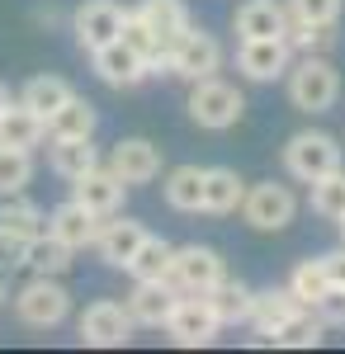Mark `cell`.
Segmentation results:
<instances>
[{
  "instance_id": "6da1fadb",
  "label": "cell",
  "mask_w": 345,
  "mask_h": 354,
  "mask_svg": "<svg viewBox=\"0 0 345 354\" xmlns=\"http://www.w3.org/2000/svg\"><path fill=\"white\" fill-rule=\"evenodd\" d=\"M284 81H289V104L298 113H331L341 100V71L326 53H298Z\"/></svg>"
},
{
  "instance_id": "7a4b0ae2",
  "label": "cell",
  "mask_w": 345,
  "mask_h": 354,
  "mask_svg": "<svg viewBox=\"0 0 345 354\" xmlns=\"http://www.w3.org/2000/svg\"><path fill=\"white\" fill-rule=\"evenodd\" d=\"M189 123L194 128H204V133H227V128H237L241 113H246V95H241L232 81H222V76H204V81L189 85Z\"/></svg>"
},
{
  "instance_id": "3957f363",
  "label": "cell",
  "mask_w": 345,
  "mask_h": 354,
  "mask_svg": "<svg viewBox=\"0 0 345 354\" xmlns=\"http://www.w3.org/2000/svg\"><path fill=\"white\" fill-rule=\"evenodd\" d=\"M10 302H15V317L33 330H53L71 317V288L48 274H28V283L19 293H10Z\"/></svg>"
},
{
  "instance_id": "277c9868",
  "label": "cell",
  "mask_w": 345,
  "mask_h": 354,
  "mask_svg": "<svg viewBox=\"0 0 345 354\" xmlns=\"http://www.w3.org/2000/svg\"><path fill=\"white\" fill-rule=\"evenodd\" d=\"M222 62H227V53H222L218 33L189 24L185 33L170 43V53H166V71L194 85V81H204V76H218V71H222Z\"/></svg>"
},
{
  "instance_id": "5b68a950",
  "label": "cell",
  "mask_w": 345,
  "mask_h": 354,
  "mask_svg": "<svg viewBox=\"0 0 345 354\" xmlns=\"http://www.w3.org/2000/svg\"><path fill=\"white\" fill-rule=\"evenodd\" d=\"M237 213L251 232H284L298 218V194L279 180H260V185H246Z\"/></svg>"
},
{
  "instance_id": "8992f818",
  "label": "cell",
  "mask_w": 345,
  "mask_h": 354,
  "mask_svg": "<svg viewBox=\"0 0 345 354\" xmlns=\"http://www.w3.org/2000/svg\"><path fill=\"white\" fill-rule=\"evenodd\" d=\"M161 330H166L170 345H180V350H204V345L218 340L222 322H218V312H213V302L204 298V293H180Z\"/></svg>"
},
{
  "instance_id": "52a82bcc",
  "label": "cell",
  "mask_w": 345,
  "mask_h": 354,
  "mask_svg": "<svg viewBox=\"0 0 345 354\" xmlns=\"http://www.w3.org/2000/svg\"><path fill=\"white\" fill-rule=\"evenodd\" d=\"M133 330H137L133 312H128L123 302H114V298L90 302V307L76 317L80 345H95V350H123V345L133 340Z\"/></svg>"
},
{
  "instance_id": "ba28073f",
  "label": "cell",
  "mask_w": 345,
  "mask_h": 354,
  "mask_svg": "<svg viewBox=\"0 0 345 354\" xmlns=\"http://www.w3.org/2000/svg\"><path fill=\"white\" fill-rule=\"evenodd\" d=\"M341 165V142L331 133H317V128H303V133H293L284 142V170H289L298 185H308V180H317L326 170H336Z\"/></svg>"
},
{
  "instance_id": "9c48e42d",
  "label": "cell",
  "mask_w": 345,
  "mask_h": 354,
  "mask_svg": "<svg viewBox=\"0 0 345 354\" xmlns=\"http://www.w3.org/2000/svg\"><path fill=\"white\" fill-rule=\"evenodd\" d=\"M222 274H227V270H222V255H218L213 245L189 241V245H175L166 279L175 283V293H209Z\"/></svg>"
},
{
  "instance_id": "30bf717a",
  "label": "cell",
  "mask_w": 345,
  "mask_h": 354,
  "mask_svg": "<svg viewBox=\"0 0 345 354\" xmlns=\"http://www.w3.org/2000/svg\"><path fill=\"white\" fill-rule=\"evenodd\" d=\"M293 62L289 38H237V71L251 85H274L284 81Z\"/></svg>"
},
{
  "instance_id": "8fae6325",
  "label": "cell",
  "mask_w": 345,
  "mask_h": 354,
  "mask_svg": "<svg viewBox=\"0 0 345 354\" xmlns=\"http://www.w3.org/2000/svg\"><path fill=\"white\" fill-rule=\"evenodd\" d=\"M67 24L76 33L80 53H95V48H105V43H114L123 33V5L118 0H80Z\"/></svg>"
},
{
  "instance_id": "7c38bea8",
  "label": "cell",
  "mask_w": 345,
  "mask_h": 354,
  "mask_svg": "<svg viewBox=\"0 0 345 354\" xmlns=\"http://www.w3.org/2000/svg\"><path fill=\"white\" fill-rule=\"evenodd\" d=\"M105 165L133 189V185H152L161 170H166V156H161L157 142H147V137H118L114 147H109Z\"/></svg>"
},
{
  "instance_id": "4fadbf2b",
  "label": "cell",
  "mask_w": 345,
  "mask_h": 354,
  "mask_svg": "<svg viewBox=\"0 0 345 354\" xmlns=\"http://www.w3.org/2000/svg\"><path fill=\"white\" fill-rule=\"evenodd\" d=\"M90 66H95V76H100L109 90H137V85L152 76V66H147L123 38H114V43H105V48H95V53H90Z\"/></svg>"
},
{
  "instance_id": "5bb4252c",
  "label": "cell",
  "mask_w": 345,
  "mask_h": 354,
  "mask_svg": "<svg viewBox=\"0 0 345 354\" xmlns=\"http://www.w3.org/2000/svg\"><path fill=\"white\" fill-rule=\"evenodd\" d=\"M71 198H76L80 208H90L95 218H114V213H123L128 185H123V180H118L105 161H100L95 170H85L80 180H71Z\"/></svg>"
},
{
  "instance_id": "9a60e30c",
  "label": "cell",
  "mask_w": 345,
  "mask_h": 354,
  "mask_svg": "<svg viewBox=\"0 0 345 354\" xmlns=\"http://www.w3.org/2000/svg\"><path fill=\"white\" fill-rule=\"evenodd\" d=\"M175 283L170 279H133V293L123 298V307L133 312L137 326H152L161 330L166 326V317H170V307H175Z\"/></svg>"
},
{
  "instance_id": "2e32d148",
  "label": "cell",
  "mask_w": 345,
  "mask_h": 354,
  "mask_svg": "<svg viewBox=\"0 0 345 354\" xmlns=\"http://www.w3.org/2000/svg\"><path fill=\"white\" fill-rule=\"evenodd\" d=\"M142 241H147V227H142L137 218H118V213H114V218L100 222V236H95V245H90V250L105 260L109 270H123Z\"/></svg>"
},
{
  "instance_id": "e0dca14e",
  "label": "cell",
  "mask_w": 345,
  "mask_h": 354,
  "mask_svg": "<svg viewBox=\"0 0 345 354\" xmlns=\"http://www.w3.org/2000/svg\"><path fill=\"white\" fill-rule=\"evenodd\" d=\"M237 38H284L289 33V5L284 0H241L232 10Z\"/></svg>"
},
{
  "instance_id": "ac0fdd59",
  "label": "cell",
  "mask_w": 345,
  "mask_h": 354,
  "mask_svg": "<svg viewBox=\"0 0 345 354\" xmlns=\"http://www.w3.org/2000/svg\"><path fill=\"white\" fill-rule=\"evenodd\" d=\"M100 222L90 208H80L76 198H67V203H57L53 213H48V236H57L62 245H71V250H90L95 236H100Z\"/></svg>"
},
{
  "instance_id": "d6986e66",
  "label": "cell",
  "mask_w": 345,
  "mask_h": 354,
  "mask_svg": "<svg viewBox=\"0 0 345 354\" xmlns=\"http://www.w3.org/2000/svg\"><path fill=\"white\" fill-rule=\"evenodd\" d=\"M133 15H137L147 28H152V38H157L161 53H170V43H175V38H180V33L194 24L185 0H137Z\"/></svg>"
},
{
  "instance_id": "ffe728a7",
  "label": "cell",
  "mask_w": 345,
  "mask_h": 354,
  "mask_svg": "<svg viewBox=\"0 0 345 354\" xmlns=\"http://www.w3.org/2000/svg\"><path fill=\"white\" fill-rule=\"evenodd\" d=\"M105 161L100 156V147H95V137H53V147H48V170H53L57 180H80L85 170H95V165Z\"/></svg>"
},
{
  "instance_id": "44dd1931",
  "label": "cell",
  "mask_w": 345,
  "mask_h": 354,
  "mask_svg": "<svg viewBox=\"0 0 345 354\" xmlns=\"http://www.w3.org/2000/svg\"><path fill=\"white\" fill-rule=\"evenodd\" d=\"M241 194H246L241 170H232V165H204V213H209V218L237 213Z\"/></svg>"
},
{
  "instance_id": "7402d4cb",
  "label": "cell",
  "mask_w": 345,
  "mask_h": 354,
  "mask_svg": "<svg viewBox=\"0 0 345 354\" xmlns=\"http://www.w3.org/2000/svg\"><path fill=\"white\" fill-rule=\"evenodd\" d=\"M293 312H303V302L293 298L289 288H265V293H256V302H251V322H246V326L256 330V345H265Z\"/></svg>"
},
{
  "instance_id": "603a6c76",
  "label": "cell",
  "mask_w": 345,
  "mask_h": 354,
  "mask_svg": "<svg viewBox=\"0 0 345 354\" xmlns=\"http://www.w3.org/2000/svg\"><path fill=\"white\" fill-rule=\"evenodd\" d=\"M204 298L213 302V312H218V322H222V326H246V322H251L256 288H251V283H241V279H227V274H222Z\"/></svg>"
},
{
  "instance_id": "cb8c5ba5",
  "label": "cell",
  "mask_w": 345,
  "mask_h": 354,
  "mask_svg": "<svg viewBox=\"0 0 345 354\" xmlns=\"http://www.w3.org/2000/svg\"><path fill=\"white\" fill-rule=\"evenodd\" d=\"M48 142V123L33 109H24L19 100H10V109L0 113V147H19V151H33Z\"/></svg>"
},
{
  "instance_id": "d4e9b609",
  "label": "cell",
  "mask_w": 345,
  "mask_h": 354,
  "mask_svg": "<svg viewBox=\"0 0 345 354\" xmlns=\"http://www.w3.org/2000/svg\"><path fill=\"white\" fill-rule=\"evenodd\" d=\"M161 198L175 213H204V165H175V170H166Z\"/></svg>"
},
{
  "instance_id": "484cf974",
  "label": "cell",
  "mask_w": 345,
  "mask_h": 354,
  "mask_svg": "<svg viewBox=\"0 0 345 354\" xmlns=\"http://www.w3.org/2000/svg\"><path fill=\"white\" fill-rule=\"evenodd\" d=\"M321 340H326V322H321L312 307H303V312H293L289 322L269 335L265 345H279V350H317Z\"/></svg>"
},
{
  "instance_id": "4316f807",
  "label": "cell",
  "mask_w": 345,
  "mask_h": 354,
  "mask_svg": "<svg viewBox=\"0 0 345 354\" xmlns=\"http://www.w3.org/2000/svg\"><path fill=\"white\" fill-rule=\"evenodd\" d=\"M71 95H76V90L62 81V76H28L24 90H19V104H24V109H33L43 123H48V118H53V113L62 109Z\"/></svg>"
},
{
  "instance_id": "83f0119b",
  "label": "cell",
  "mask_w": 345,
  "mask_h": 354,
  "mask_svg": "<svg viewBox=\"0 0 345 354\" xmlns=\"http://www.w3.org/2000/svg\"><path fill=\"white\" fill-rule=\"evenodd\" d=\"M76 265V250L71 245H62L57 236H33L28 241V250H24V270L28 274H48V279H62V274Z\"/></svg>"
},
{
  "instance_id": "f1b7e54d",
  "label": "cell",
  "mask_w": 345,
  "mask_h": 354,
  "mask_svg": "<svg viewBox=\"0 0 345 354\" xmlns=\"http://www.w3.org/2000/svg\"><path fill=\"white\" fill-rule=\"evenodd\" d=\"M308 208L326 222H341L345 218V165L326 170L317 180H308Z\"/></svg>"
},
{
  "instance_id": "f546056e",
  "label": "cell",
  "mask_w": 345,
  "mask_h": 354,
  "mask_svg": "<svg viewBox=\"0 0 345 354\" xmlns=\"http://www.w3.org/2000/svg\"><path fill=\"white\" fill-rule=\"evenodd\" d=\"M0 227L15 232V236H24V241H33V236L48 232V213L33 198H24V194H10V198H0Z\"/></svg>"
},
{
  "instance_id": "4dcf8cb0",
  "label": "cell",
  "mask_w": 345,
  "mask_h": 354,
  "mask_svg": "<svg viewBox=\"0 0 345 354\" xmlns=\"http://www.w3.org/2000/svg\"><path fill=\"white\" fill-rule=\"evenodd\" d=\"M95 128H100L95 104L80 100V95H71V100L48 118V142H53V137H95Z\"/></svg>"
},
{
  "instance_id": "1f68e13d",
  "label": "cell",
  "mask_w": 345,
  "mask_h": 354,
  "mask_svg": "<svg viewBox=\"0 0 345 354\" xmlns=\"http://www.w3.org/2000/svg\"><path fill=\"white\" fill-rule=\"evenodd\" d=\"M170 255H175V245L166 241V236H152V232H147V241L133 250V260H128L123 270L133 274V279H166V270H170Z\"/></svg>"
},
{
  "instance_id": "d6a6232c",
  "label": "cell",
  "mask_w": 345,
  "mask_h": 354,
  "mask_svg": "<svg viewBox=\"0 0 345 354\" xmlns=\"http://www.w3.org/2000/svg\"><path fill=\"white\" fill-rule=\"evenodd\" d=\"M284 288H289L303 307H312V302L331 288V279H326V270H321V260L312 255V260H298V265L289 270V283H284Z\"/></svg>"
},
{
  "instance_id": "836d02e7",
  "label": "cell",
  "mask_w": 345,
  "mask_h": 354,
  "mask_svg": "<svg viewBox=\"0 0 345 354\" xmlns=\"http://www.w3.org/2000/svg\"><path fill=\"white\" fill-rule=\"evenodd\" d=\"M33 185V151L19 147H0V198L10 194H24Z\"/></svg>"
},
{
  "instance_id": "e575fe53",
  "label": "cell",
  "mask_w": 345,
  "mask_h": 354,
  "mask_svg": "<svg viewBox=\"0 0 345 354\" xmlns=\"http://www.w3.org/2000/svg\"><path fill=\"white\" fill-rule=\"evenodd\" d=\"M118 38H123V43H128V48H133V53L142 57L147 66H152V76H157V71H166V53L157 48V38H152V28H147V24H142V19L133 15V5L123 10V33H118Z\"/></svg>"
},
{
  "instance_id": "d590c367",
  "label": "cell",
  "mask_w": 345,
  "mask_h": 354,
  "mask_svg": "<svg viewBox=\"0 0 345 354\" xmlns=\"http://www.w3.org/2000/svg\"><path fill=\"white\" fill-rule=\"evenodd\" d=\"M289 48L293 57L298 53H326L331 43H336V24H303V19H289Z\"/></svg>"
},
{
  "instance_id": "8d00e7d4",
  "label": "cell",
  "mask_w": 345,
  "mask_h": 354,
  "mask_svg": "<svg viewBox=\"0 0 345 354\" xmlns=\"http://www.w3.org/2000/svg\"><path fill=\"white\" fill-rule=\"evenodd\" d=\"M289 5V19H303V24H341L345 0H284Z\"/></svg>"
},
{
  "instance_id": "74e56055",
  "label": "cell",
  "mask_w": 345,
  "mask_h": 354,
  "mask_svg": "<svg viewBox=\"0 0 345 354\" xmlns=\"http://www.w3.org/2000/svg\"><path fill=\"white\" fill-rule=\"evenodd\" d=\"M312 312H317L326 326H345V283H331V288L312 302Z\"/></svg>"
},
{
  "instance_id": "f35d334b",
  "label": "cell",
  "mask_w": 345,
  "mask_h": 354,
  "mask_svg": "<svg viewBox=\"0 0 345 354\" xmlns=\"http://www.w3.org/2000/svg\"><path fill=\"white\" fill-rule=\"evenodd\" d=\"M24 250H28L24 236H15V232H5V227H0V274L24 270Z\"/></svg>"
},
{
  "instance_id": "ab89813d",
  "label": "cell",
  "mask_w": 345,
  "mask_h": 354,
  "mask_svg": "<svg viewBox=\"0 0 345 354\" xmlns=\"http://www.w3.org/2000/svg\"><path fill=\"white\" fill-rule=\"evenodd\" d=\"M317 260H321V270H326L331 283H345V241L336 245V250H321Z\"/></svg>"
},
{
  "instance_id": "60d3db41",
  "label": "cell",
  "mask_w": 345,
  "mask_h": 354,
  "mask_svg": "<svg viewBox=\"0 0 345 354\" xmlns=\"http://www.w3.org/2000/svg\"><path fill=\"white\" fill-rule=\"evenodd\" d=\"M33 19H38L43 28H57V24H62V15H57L53 5H38V10H33Z\"/></svg>"
},
{
  "instance_id": "b9f144b4",
  "label": "cell",
  "mask_w": 345,
  "mask_h": 354,
  "mask_svg": "<svg viewBox=\"0 0 345 354\" xmlns=\"http://www.w3.org/2000/svg\"><path fill=\"white\" fill-rule=\"evenodd\" d=\"M5 307H10V279L0 274V312H5Z\"/></svg>"
},
{
  "instance_id": "7bdbcfd3",
  "label": "cell",
  "mask_w": 345,
  "mask_h": 354,
  "mask_svg": "<svg viewBox=\"0 0 345 354\" xmlns=\"http://www.w3.org/2000/svg\"><path fill=\"white\" fill-rule=\"evenodd\" d=\"M10 100H15V95H10V90H5V81H0V113L10 109Z\"/></svg>"
},
{
  "instance_id": "ee69618b",
  "label": "cell",
  "mask_w": 345,
  "mask_h": 354,
  "mask_svg": "<svg viewBox=\"0 0 345 354\" xmlns=\"http://www.w3.org/2000/svg\"><path fill=\"white\" fill-rule=\"evenodd\" d=\"M336 227H341V241H345V218H341V222H336Z\"/></svg>"
}]
</instances>
